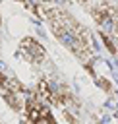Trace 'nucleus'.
Wrapping results in <instances>:
<instances>
[{"label": "nucleus", "mask_w": 118, "mask_h": 124, "mask_svg": "<svg viewBox=\"0 0 118 124\" xmlns=\"http://www.w3.org/2000/svg\"><path fill=\"white\" fill-rule=\"evenodd\" d=\"M19 54H21L27 62H31V64H35V66H43V64L46 62L44 46H43L37 39H33V37L21 39V43H19Z\"/></svg>", "instance_id": "obj_1"}, {"label": "nucleus", "mask_w": 118, "mask_h": 124, "mask_svg": "<svg viewBox=\"0 0 118 124\" xmlns=\"http://www.w3.org/2000/svg\"><path fill=\"white\" fill-rule=\"evenodd\" d=\"M99 37H101L103 46H104L112 56H116V54H118V48H116V43H114L112 35H110V33H106V31H99Z\"/></svg>", "instance_id": "obj_2"}, {"label": "nucleus", "mask_w": 118, "mask_h": 124, "mask_svg": "<svg viewBox=\"0 0 118 124\" xmlns=\"http://www.w3.org/2000/svg\"><path fill=\"white\" fill-rule=\"evenodd\" d=\"M91 78H93L95 85H97L101 91H104V93H112V81H110L106 76H101V74H97V72H95Z\"/></svg>", "instance_id": "obj_3"}, {"label": "nucleus", "mask_w": 118, "mask_h": 124, "mask_svg": "<svg viewBox=\"0 0 118 124\" xmlns=\"http://www.w3.org/2000/svg\"><path fill=\"white\" fill-rule=\"evenodd\" d=\"M35 124H58V122H56V118H54V116H52V112H50L48 116L41 118V120H39V122H35Z\"/></svg>", "instance_id": "obj_4"}, {"label": "nucleus", "mask_w": 118, "mask_h": 124, "mask_svg": "<svg viewBox=\"0 0 118 124\" xmlns=\"http://www.w3.org/2000/svg\"><path fill=\"white\" fill-rule=\"evenodd\" d=\"M6 78H8V76H6V74H4L2 70H0V89L4 87V81H6Z\"/></svg>", "instance_id": "obj_5"}, {"label": "nucleus", "mask_w": 118, "mask_h": 124, "mask_svg": "<svg viewBox=\"0 0 118 124\" xmlns=\"http://www.w3.org/2000/svg\"><path fill=\"white\" fill-rule=\"evenodd\" d=\"M75 2H79V4H85V2H89V0H75Z\"/></svg>", "instance_id": "obj_6"}]
</instances>
